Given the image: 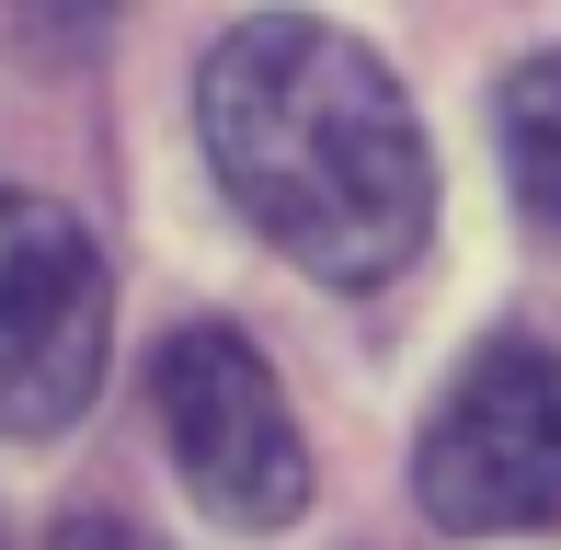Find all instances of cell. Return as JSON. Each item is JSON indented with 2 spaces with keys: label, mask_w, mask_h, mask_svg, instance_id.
Here are the masks:
<instances>
[{
  "label": "cell",
  "mask_w": 561,
  "mask_h": 550,
  "mask_svg": "<svg viewBox=\"0 0 561 550\" xmlns=\"http://www.w3.org/2000/svg\"><path fill=\"white\" fill-rule=\"evenodd\" d=\"M195 138L229 207L321 287H390L436 230V149L378 46L321 12H252L195 69Z\"/></svg>",
  "instance_id": "6da1fadb"
},
{
  "label": "cell",
  "mask_w": 561,
  "mask_h": 550,
  "mask_svg": "<svg viewBox=\"0 0 561 550\" xmlns=\"http://www.w3.org/2000/svg\"><path fill=\"white\" fill-rule=\"evenodd\" d=\"M413 505L447 539L561 528V333H493L413 436Z\"/></svg>",
  "instance_id": "7a4b0ae2"
},
{
  "label": "cell",
  "mask_w": 561,
  "mask_h": 550,
  "mask_svg": "<svg viewBox=\"0 0 561 550\" xmlns=\"http://www.w3.org/2000/svg\"><path fill=\"white\" fill-rule=\"evenodd\" d=\"M161 436L184 493L218 516V528H287L310 505V447H298V413L275 390V367L252 356L241 321H184L161 344Z\"/></svg>",
  "instance_id": "3957f363"
},
{
  "label": "cell",
  "mask_w": 561,
  "mask_h": 550,
  "mask_svg": "<svg viewBox=\"0 0 561 550\" xmlns=\"http://www.w3.org/2000/svg\"><path fill=\"white\" fill-rule=\"evenodd\" d=\"M115 287L69 207L0 184V436H58L104 390Z\"/></svg>",
  "instance_id": "277c9868"
},
{
  "label": "cell",
  "mask_w": 561,
  "mask_h": 550,
  "mask_svg": "<svg viewBox=\"0 0 561 550\" xmlns=\"http://www.w3.org/2000/svg\"><path fill=\"white\" fill-rule=\"evenodd\" d=\"M504 161H516V195L561 230V46L504 81Z\"/></svg>",
  "instance_id": "5b68a950"
}]
</instances>
